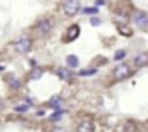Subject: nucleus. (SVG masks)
<instances>
[{
  "label": "nucleus",
  "mask_w": 148,
  "mask_h": 132,
  "mask_svg": "<svg viewBox=\"0 0 148 132\" xmlns=\"http://www.w3.org/2000/svg\"><path fill=\"white\" fill-rule=\"evenodd\" d=\"M77 132H93V122L90 120V118H84V120H81L79 124H77Z\"/></svg>",
  "instance_id": "obj_6"
},
{
  "label": "nucleus",
  "mask_w": 148,
  "mask_h": 132,
  "mask_svg": "<svg viewBox=\"0 0 148 132\" xmlns=\"http://www.w3.org/2000/svg\"><path fill=\"white\" fill-rule=\"evenodd\" d=\"M50 132H67L66 131V127H60V125H55V127H52Z\"/></svg>",
  "instance_id": "obj_18"
},
{
  "label": "nucleus",
  "mask_w": 148,
  "mask_h": 132,
  "mask_svg": "<svg viewBox=\"0 0 148 132\" xmlns=\"http://www.w3.org/2000/svg\"><path fill=\"white\" fill-rule=\"evenodd\" d=\"M79 0H66L64 2V12L67 14V16H74V14H77L79 12Z\"/></svg>",
  "instance_id": "obj_4"
},
{
  "label": "nucleus",
  "mask_w": 148,
  "mask_h": 132,
  "mask_svg": "<svg viewBox=\"0 0 148 132\" xmlns=\"http://www.w3.org/2000/svg\"><path fill=\"white\" fill-rule=\"evenodd\" d=\"M77 36H79V26H77V24H74V26H71V28L67 29L66 41H73V39H76Z\"/></svg>",
  "instance_id": "obj_8"
},
{
  "label": "nucleus",
  "mask_w": 148,
  "mask_h": 132,
  "mask_svg": "<svg viewBox=\"0 0 148 132\" xmlns=\"http://www.w3.org/2000/svg\"><path fill=\"white\" fill-rule=\"evenodd\" d=\"M16 52L17 53H21V55H24V53H28L29 50H31V46H33V39L29 38V36H21L17 41H16Z\"/></svg>",
  "instance_id": "obj_2"
},
{
  "label": "nucleus",
  "mask_w": 148,
  "mask_h": 132,
  "mask_svg": "<svg viewBox=\"0 0 148 132\" xmlns=\"http://www.w3.org/2000/svg\"><path fill=\"white\" fill-rule=\"evenodd\" d=\"M57 76L60 77V79H71V76H73V72H69L67 69H57Z\"/></svg>",
  "instance_id": "obj_9"
},
{
  "label": "nucleus",
  "mask_w": 148,
  "mask_h": 132,
  "mask_svg": "<svg viewBox=\"0 0 148 132\" xmlns=\"http://www.w3.org/2000/svg\"><path fill=\"white\" fill-rule=\"evenodd\" d=\"M59 105H62V98H59V96H55V98H52V101L48 103V106H52V108H57Z\"/></svg>",
  "instance_id": "obj_13"
},
{
  "label": "nucleus",
  "mask_w": 148,
  "mask_h": 132,
  "mask_svg": "<svg viewBox=\"0 0 148 132\" xmlns=\"http://www.w3.org/2000/svg\"><path fill=\"white\" fill-rule=\"evenodd\" d=\"M105 3V0H97V5H103Z\"/></svg>",
  "instance_id": "obj_22"
},
{
  "label": "nucleus",
  "mask_w": 148,
  "mask_h": 132,
  "mask_svg": "<svg viewBox=\"0 0 148 132\" xmlns=\"http://www.w3.org/2000/svg\"><path fill=\"white\" fill-rule=\"evenodd\" d=\"M33 72H35V74H31V79H38V77L41 76V70H40V69H36V70H33Z\"/></svg>",
  "instance_id": "obj_19"
},
{
  "label": "nucleus",
  "mask_w": 148,
  "mask_h": 132,
  "mask_svg": "<svg viewBox=\"0 0 148 132\" xmlns=\"http://www.w3.org/2000/svg\"><path fill=\"white\" fill-rule=\"evenodd\" d=\"M134 24L140 28V29H148V14L145 12H136L134 17H133Z\"/></svg>",
  "instance_id": "obj_5"
},
{
  "label": "nucleus",
  "mask_w": 148,
  "mask_h": 132,
  "mask_svg": "<svg viewBox=\"0 0 148 132\" xmlns=\"http://www.w3.org/2000/svg\"><path fill=\"white\" fill-rule=\"evenodd\" d=\"M91 24H93V26H98V24H100V19H98L97 16H95V17H91Z\"/></svg>",
  "instance_id": "obj_20"
},
{
  "label": "nucleus",
  "mask_w": 148,
  "mask_h": 132,
  "mask_svg": "<svg viewBox=\"0 0 148 132\" xmlns=\"http://www.w3.org/2000/svg\"><path fill=\"white\" fill-rule=\"evenodd\" d=\"M93 74H97V69H90V70H81L79 72V76H93Z\"/></svg>",
  "instance_id": "obj_14"
},
{
  "label": "nucleus",
  "mask_w": 148,
  "mask_h": 132,
  "mask_svg": "<svg viewBox=\"0 0 148 132\" xmlns=\"http://www.w3.org/2000/svg\"><path fill=\"white\" fill-rule=\"evenodd\" d=\"M9 82H10V88H12V89H17V88L21 86V82H19L14 76H9Z\"/></svg>",
  "instance_id": "obj_12"
},
{
  "label": "nucleus",
  "mask_w": 148,
  "mask_h": 132,
  "mask_svg": "<svg viewBox=\"0 0 148 132\" xmlns=\"http://www.w3.org/2000/svg\"><path fill=\"white\" fill-rule=\"evenodd\" d=\"M52 28H53V22H52V19H48V17L40 19L36 24H35V31H36L38 34H48L52 31Z\"/></svg>",
  "instance_id": "obj_3"
},
{
  "label": "nucleus",
  "mask_w": 148,
  "mask_h": 132,
  "mask_svg": "<svg viewBox=\"0 0 148 132\" xmlns=\"http://www.w3.org/2000/svg\"><path fill=\"white\" fill-rule=\"evenodd\" d=\"M62 115H64V112L57 110V112H55V115H52V117H50V120H53V122H55V120H59V118H60Z\"/></svg>",
  "instance_id": "obj_16"
},
{
  "label": "nucleus",
  "mask_w": 148,
  "mask_h": 132,
  "mask_svg": "<svg viewBox=\"0 0 148 132\" xmlns=\"http://www.w3.org/2000/svg\"><path fill=\"white\" fill-rule=\"evenodd\" d=\"M147 127H148V122H147Z\"/></svg>",
  "instance_id": "obj_24"
},
{
  "label": "nucleus",
  "mask_w": 148,
  "mask_h": 132,
  "mask_svg": "<svg viewBox=\"0 0 148 132\" xmlns=\"http://www.w3.org/2000/svg\"><path fill=\"white\" fill-rule=\"evenodd\" d=\"M131 74H133V70H131L129 64H121V65H117L115 69H114V72H112V79H114V81H122V79L129 77Z\"/></svg>",
  "instance_id": "obj_1"
},
{
  "label": "nucleus",
  "mask_w": 148,
  "mask_h": 132,
  "mask_svg": "<svg viewBox=\"0 0 148 132\" xmlns=\"http://www.w3.org/2000/svg\"><path fill=\"white\" fill-rule=\"evenodd\" d=\"M67 64H69V67H77L79 60H77L76 55H69V57H67Z\"/></svg>",
  "instance_id": "obj_11"
},
{
  "label": "nucleus",
  "mask_w": 148,
  "mask_h": 132,
  "mask_svg": "<svg viewBox=\"0 0 148 132\" xmlns=\"http://www.w3.org/2000/svg\"><path fill=\"white\" fill-rule=\"evenodd\" d=\"M124 55H126V52H124V50H117V52H115V60H122V59H124Z\"/></svg>",
  "instance_id": "obj_15"
},
{
  "label": "nucleus",
  "mask_w": 148,
  "mask_h": 132,
  "mask_svg": "<svg viewBox=\"0 0 148 132\" xmlns=\"http://www.w3.org/2000/svg\"><path fill=\"white\" fill-rule=\"evenodd\" d=\"M24 110H28V106H24V105H21V106H16V112H24Z\"/></svg>",
  "instance_id": "obj_21"
},
{
  "label": "nucleus",
  "mask_w": 148,
  "mask_h": 132,
  "mask_svg": "<svg viewBox=\"0 0 148 132\" xmlns=\"http://www.w3.org/2000/svg\"><path fill=\"white\" fill-rule=\"evenodd\" d=\"M119 28H121V33L124 34V36H131V34H133V31H131V29H127L126 26H119Z\"/></svg>",
  "instance_id": "obj_17"
},
{
  "label": "nucleus",
  "mask_w": 148,
  "mask_h": 132,
  "mask_svg": "<svg viewBox=\"0 0 148 132\" xmlns=\"http://www.w3.org/2000/svg\"><path fill=\"white\" fill-rule=\"evenodd\" d=\"M124 132H136V124H134L133 120L126 122V124H124Z\"/></svg>",
  "instance_id": "obj_10"
},
{
  "label": "nucleus",
  "mask_w": 148,
  "mask_h": 132,
  "mask_svg": "<svg viewBox=\"0 0 148 132\" xmlns=\"http://www.w3.org/2000/svg\"><path fill=\"white\" fill-rule=\"evenodd\" d=\"M133 65L138 67V69L148 65V53H140V55H136L134 60H133Z\"/></svg>",
  "instance_id": "obj_7"
},
{
  "label": "nucleus",
  "mask_w": 148,
  "mask_h": 132,
  "mask_svg": "<svg viewBox=\"0 0 148 132\" xmlns=\"http://www.w3.org/2000/svg\"><path fill=\"white\" fill-rule=\"evenodd\" d=\"M2 105H3V103H2V101H0V106H2Z\"/></svg>",
  "instance_id": "obj_23"
}]
</instances>
